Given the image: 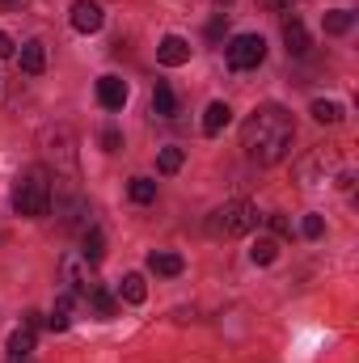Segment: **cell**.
Returning a JSON list of instances; mask_svg holds the SVG:
<instances>
[{"label": "cell", "mask_w": 359, "mask_h": 363, "mask_svg": "<svg viewBox=\"0 0 359 363\" xmlns=\"http://www.w3.org/2000/svg\"><path fill=\"white\" fill-rule=\"evenodd\" d=\"M13 211L26 216V220H38L51 211V174L43 165H30L21 169L13 182Z\"/></svg>", "instance_id": "2"}, {"label": "cell", "mask_w": 359, "mask_h": 363, "mask_svg": "<svg viewBox=\"0 0 359 363\" xmlns=\"http://www.w3.org/2000/svg\"><path fill=\"white\" fill-rule=\"evenodd\" d=\"M153 110H157L161 118H174V114H178V93L170 89L165 81H157V89H153Z\"/></svg>", "instance_id": "15"}, {"label": "cell", "mask_w": 359, "mask_h": 363, "mask_svg": "<svg viewBox=\"0 0 359 363\" xmlns=\"http://www.w3.org/2000/svg\"><path fill=\"white\" fill-rule=\"evenodd\" d=\"M85 300H89L93 308H97V317H114V296H110V291H106V287H101V283H97V287H93L89 296H85Z\"/></svg>", "instance_id": "21"}, {"label": "cell", "mask_w": 359, "mask_h": 363, "mask_svg": "<svg viewBox=\"0 0 359 363\" xmlns=\"http://www.w3.org/2000/svg\"><path fill=\"white\" fill-rule=\"evenodd\" d=\"M47 68V47L38 43V38H30L26 47H21V72H30V77H38Z\"/></svg>", "instance_id": "12"}, {"label": "cell", "mask_w": 359, "mask_h": 363, "mask_svg": "<svg viewBox=\"0 0 359 363\" xmlns=\"http://www.w3.org/2000/svg\"><path fill=\"white\" fill-rule=\"evenodd\" d=\"M224 60H228L233 72H250V68H258V64L267 60V38H263V34H237V38L224 47Z\"/></svg>", "instance_id": "4"}, {"label": "cell", "mask_w": 359, "mask_h": 363, "mask_svg": "<svg viewBox=\"0 0 359 363\" xmlns=\"http://www.w3.org/2000/svg\"><path fill=\"white\" fill-rule=\"evenodd\" d=\"M30 351H34V330L30 325H17L9 334V355H30Z\"/></svg>", "instance_id": "19"}, {"label": "cell", "mask_w": 359, "mask_h": 363, "mask_svg": "<svg viewBox=\"0 0 359 363\" xmlns=\"http://www.w3.org/2000/svg\"><path fill=\"white\" fill-rule=\"evenodd\" d=\"M144 296H148L144 274H123V283H118V300H127V304H144Z\"/></svg>", "instance_id": "16"}, {"label": "cell", "mask_w": 359, "mask_h": 363, "mask_svg": "<svg viewBox=\"0 0 359 363\" xmlns=\"http://www.w3.org/2000/svg\"><path fill=\"white\" fill-rule=\"evenodd\" d=\"M313 118H317V123H343V106L321 97V101H313Z\"/></svg>", "instance_id": "24"}, {"label": "cell", "mask_w": 359, "mask_h": 363, "mask_svg": "<svg viewBox=\"0 0 359 363\" xmlns=\"http://www.w3.org/2000/svg\"><path fill=\"white\" fill-rule=\"evenodd\" d=\"M97 101H101L106 110H123V106H127V81H123V77H101V81H97Z\"/></svg>", "instance_id": "9"}, {"label": "cell", "mask_w": 359, "mask_h": 363, "mask_svg": "<svg viewBox=\"0 0 359 363\" xmlns=\"http://www.w3.org/2000/svg\"><path fill=\"white\" fill-rule=\"evenodd\" d=\"M292 140H296V118L283 106H258L241 123V148L254 165H279L292 152Z\"/></svg>", "instance_id": "1"}, {"label": "cell", "mask_w": 359, "mask_h": 363, "mask_svg": "<svg viewBox=\"0 0 359 363\" xmlns=\"http://www.w3.org/2000/svg\"><path fill=\"white\" fill-rule=\"evenodd\" d=\"M81 258H85L89 267H97V262L106 258V237H101L97 228H85V237H81Z\"/></svg>", "instance_id": "14"}, {"label": "cell", "mask_w": 359, "mask_h": 363, "mask_svg": "<svg viewBox=\"0 0 359 363\" xmlns=\"http://www.w3.org/2000/svg\"><path fill=\"white\" fill-rule=\"evenodd\" d=\"M101 21H106V13H101L97 0H77V4H72V30H81V34H97Z\"/></svg>", "instance_id": "7"}, {"label": "cell", "mask_w": 359, "mask_h": 363, "mask_svg": "<svg viewBox=\"0 0 359 363\" xmlns=\"http://www.w3.org/2000/svg\"><path fill=\"white\" fill-rule=\"evenodd\" d=\"M60 271H64V283L72 287V296H89L93 287H97V279H93L89 262H85L81 254H68V258L60 262Z\"/></svg>", "instance_id": "6"}, {"label": "cell", "mask_w": 359, "mask_h": 363, "mask_svg": "<svg viewBox=\"0 0 359 363\" xmlns=\"http://www.w3.org/2000/svg\"><path fill=\"white\" fill-rule=\"evenodd\" d=\"M263 9H270V13H287L292 9V0H258Z\"/></svg>", "instance_id": "28"}, {"label": "cell", "mask_w": 359, "mask_h": 363, "mask_svg": "<svg viewBox=\"0 0 359 363\" xmlns=\"http://www.w3.org/2000/svg\"><path fill=\"white\" fill-rule=\"evenodd\" d=\"M270 233H279V237H287V220H283V216H270Z\"/></svg>", "instance_id": "29"}, {"label": "cell", "mask_w": 359, "mask_h": 363, "mask_svg": "<svg viewBox=\"0 0 359 363\" xmlns=\"http://www.w3.org/2000/svg\"><path fill=\"white\" fill-rule=\"evenodd\" d=\"M127 194H131L136 203H153V199H157V182H153V178H131Z\"/></svg>", "instance_id": "23"}, {"label": "cell", "mask_w": 359, "mask_h": 363, "mask_svg": "<svg viewBox=\"0 0 359 363\" xmlns=\"http://www.w3.org/2000/svg\"><path fill=\"white\" fill-rule=\"evenodd\" d=\"M300 233H304V237H321V233H326V220H321V216H304V220H300Z\"/></svg>", "instance_id": "25"}, {"label": "cell", "mask_w": 359, "mask_h": 363, "mask_svg": "<svg viewBox=\"0 0 359 363\" xmlns=\"http://www.w3.org/2000/svg\"><path fill=\"white\" fill-rule=\"evenodd\" d=\"M351 21H355V17H351V9H330V13L321 17L326 34H347V30H351Z\"/></svg>", "instance_id": "18"}, {"label": "cell", "mask_w": 359, "mask_h": 363, "mask_svg": "<svg viewBox=\"0 0 359 363\" xmlns=\"http://www.w3.org/2000/svg\"><path fill=\"white\" fill-rule=\"evenodd\" d=\"M9 363H30V355H9Z\"/></svg>", "instance_id": "31"}, {"label": "cell", "mask_w": 359, "mask_h": 363, "mask_svg": "<svg viewBox=\"0 0 359 363\" xmlns=\"http://www.w3.org/2000/svg\"><path fill=\"white\" fill-rule=\"evenodd\" d=\"M216 4H233V0H216Z\"/></svg>", "instance_id": "32"}, {"label": "cell", "mask_w": 359, "mask_h": 363, "mask_svg": "<svg viewBox=\"0 0 359 363\" xmlns=\"http://www.w3.org/2000/svg\"><path fill=\"white\" fill-rule=\"evenodd\" d=\"M254 224H258V207H254V203H245V199H233V203H224V207H216V211H211L207 233H211V237L233 241V237L254 233Z\"/></svg>", "instance_id": "3"}, {"label": "cell", "mask_w": 359, "mask_h": 363, "mask_svg": "<svg viewBox=\"0 0 359 363\" xmlns=\"http://www.w3.org/2000/svg\"><path fill=\"white\" fill-rule=\"evenodd\" d=\"M347 169H343V161H338V152L334 148H317L309 161H300V169H296V178L300 186H317V182H330V178H343Z\"/></svg>", "instance_id": "5"}, {"label": "cell", "mask_w": 359, "mask_h": 363, "mask_svg": "<svg viewBox=\"0 0 359 363\" xmlns=\"http://www.w3.org/2000/svg\"><path fill=\"white\" fill-rule=\"evenodd\" d=\"M9 55H13V38L0 30V60H9Z\"/></svg>", "instance_id": "30"}, {"label": "cell", "mask_w": 359, "mask_h": 363, "mask_svg": "<svg viewBox=\"0 0 359 363\" xmlns=\"http://www.w3.org/2000/svg\"><path fill=\"white\" fill-rule=\"evenodd\" d=\"M283 43H287V55H309V30L296 17L283 21Z\"/></svg>", "instance_id": "11"}, {"label": "cell", "mask_w": 359, "mask_h": 363, "mask_svg": "<svg viewBox=\"0 0 359 363\" xmlns=\"http://www.w3.org/2000/svg\"><path fill=\"white\" fill-rule=\"evenodd\" d=\"M182 161H186V152L170 144V148H161V157H157V169H161V174H178Z\"/></svg>", "instance_id": "22"}, {"label": "cell", "mask_w": 359, "mask_h": 363, "mask_svg": "<svg viewBox=\"0 0 359 363\" xmlns=\"http://www.w3.org/2000/svg\"><path fill=\"white\" fill-rule=\"evenodd\" d=\"M47 325H51V330H68V325H72V291H64V296L55 300V308H51Z\"/></svg>", "instance_id": "17"}, {"label": "cell", "mask_w": 359, "mask_h": 363, "mask_svg": "<svg viewBox=\"0 0 359 363\" xmlns=\"http://www.w3.org/2000/svg\"><path fill=\"white\" fill-rule=\"evenodd\" d=\"M250 258H254L258 267H270V262L279 258V241H275V237H258L254 250H250Z\"/></svg>", "instance_id": "20"}, {"label": "cell", "mask_w": 359, "mask_h": 363, "mask_svg": "<svg viewBox=\"0 0 359 363\" xmlns=\"http://www.w3.org/2000/svg\"><path fill=\"white\" fill-rule=\"evenodd\" d=\"M157 60H161L165 68H182V64H190V43H186V38H178V34L161 38V47H157Z\"/></svg>", "instance_id": "8"}, {"label": "cell", "mask_w": 359, "mask_h": 363, "mask_svg": "<svg viewBox=\"0 0 359 363\" xmlns=\"http://www.w3.org/2000/svg\"><path fill=\"white\" fill-rule=\"evenodd\" d=\"M228 123H233L228 101H211V106H207V114H203V131H207V135H220Z\"/></svg>", "instance_id": "13"}, {"label": "cell", "mask_w": 359, "mask_h": 363, "mask_svg": "<svg viewBox=\"0 0 359 363\" xmlns=\"http://www.w3.org/2000/svg\"><path fill=\"white\" fill-rule=\"evenodd\" d=\"M224 30H228V17L220 13V17H216V21L207 26V38H211V43H220V34H224Z\"/></svg>", "instance_id": "26"}, {"label": "cell", "mask_w": 359, "mask_h": 363, "mask_svg": "<svg viewBox=\"0 0 359 363\" xmlns=\"http://www.w3.org/2000/svg\"><path fill=\"white\" fill-rule=\"evenodd\" d=\"M101 144H106V152H118V144H123V135H118L114 127H106V131H101Z\"/></svg>", "instance_id": "27"}, {"label": "cell", "mask_w": 359, "mask_h": 363, "mask_svg": "<svg viewBox=\"0 0 359 363\" xmlns=\"http://www.w3.org/2000/svg\"><path fill=\"white\" fill-rule=\"evenodd\" d=\"M148 271H153V274H165V279H174V274L186 271V262H182V254H170V250H153V254H148Z\"/></svg>", "instance_id": "10"}]
</instances>
